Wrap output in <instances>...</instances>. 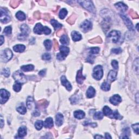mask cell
I'll use <instances>...</instances> for the list:
<instances>
[{
	"label": "cell",
	"mask_w": 139,
	"mask_h": 139,
	"mask_svg": "<svg viewBox=\"0 0 139 139\" xmlns=\"http://www.w3.org/2000/svg\"><path fill=\"white\" fill-rule=\"evenodd\" d=\"M34 66L33 65H24L21 67V69L24 72L32 71L34 70Z\"/></svg>",
	"instance_id": "27"
},
{
	"label": "cell",
	"mask_w": 139,
	"mask_h": 139,
	"mask_svg": "<svg viewBox=\"0 0 139 139\" xmlns=\"http://www.w3.org/2000/svg\"><path fill=\"white\" fill-rule=\"evenodd\" d=\"M115 7L122 12H125L128 9V6L123 2H118L115 4Z\"/></svg>",
	"instance_id": "16"
},
{
	"label": "cell",
	"mask_w": 139,
	"mask_h": 139,
	"mask_svg": "<svg viewBox=\"0 0 139 139\" xmlns=\"http://www.w3.org/2000/svg\"><path fill=\"white\" fill-rule=\"evenodd\" d=\"M46 71V69L43 70H41V71H40L39 72V74L40 75H41V76L43 77V76H44V75H45Z\"/></svg>",
	"instance_id": "57"
},
{
	"label": "cell",
	"mask_w": 139,
	"mask_h": 139,
	"mask_svg": "<svg viewBox=\"0 0 139 139\" xmlns=\"http://www.w3.org/2000/svg\"><path fill=\"white\" fill-rule=\"evenodd\" d=\"M78 3L83 7L92 13H95L96 10L93 2L91 1H78Z\"/></svg>",
	"instance_id": "2"
},
{
	"label": "cell",
	"mask_w": 139,
	"mask_h": 139,
	"mask_svg": "<svg viewBox=\"0 0 139 139\" xmlns=\"http://www.w3.org/2000/svg\"><path fill=\"white\" fill-rule=\"evenodd\" d=\"M3 126H4V122H3V119L1 118V128H3Z\"/></svg>",
	"instance_id": "62"
},
{
	"label": "cell",
	"mask_w": 139,
	"mask_h": 139,
	"mask_svg": "<svg viewBox=\"0 0 139 139\" xmlns=\"http://www.w3.org/2000/svg\"><path fill=\"white\" fill-rule=\"evenodd\" d=\"M44 126L46 128H51L53 126V121L51 117H48L44 122Z\"/></svg>",
	"instance_id": "19"
},
{
	"label": "cell",
	"mask_w": 139,
	"mask_h": 139,
	"mask_svg": "<svg viewBox=\"0 0 139 139\" xmlns=\"http://www.w3.org/2000/svg\"><path fill=\"white\" fill-rule=\"evenodd\" d=\"M100 49L98 47H92L90 49V52L91 54H96L98 53Z\"/></svg>",
	"instance_id": "42"
},
{
	"label": "cell",
	"mask_w": 139,
	"mask_h": 139,
	"mask_svg": "<svg viewBox=\"0 0 139 139\" xmlns=\"http://www.w3.org/2000/svg\"><path fill=\"white\" fill-rule=\"evenodd\" d=\"M94 138L95 139H100V138L103 139V137L102 136H101V135H99L97 134V135H96V136H95Z\"/></svg>",
	"instance_id": "60"
},
{
	"label": "cell",
	"mask_w": 139,
	"mask_h": 139,
	"mask_svg": "<svg viewBox=\"0 0 139 139\" xmlns=\"http://www.w3.org/2000/svg\"><path fill=\"white\" fill-rule=\"evenodd\" d=\"M70 100H71V101H73H73H72L71 102V103L72 104H75L76 103H77L78 102V100H79V98H78V97H75V96H72V97L70 98Z\"/></svg>",
	"instance_id": "53"
},
{
	"label": "cell",
	"mask_w": 139,
	"mask_h": 139,
	"mask_svg": "<svg viewBox=\"0 0 139 139\" xmlns=\"http://www.w3.org/2000/svg\"><path fill=\"white\" fill-rule=\"evenodd\" d=\"M12 27L11 26H8V27H6L4 29V32L3 33H5V34L9 35L10 34L12 33Z\"/></svg>",
	"instance_id": "47"
},
{
	"label": "cell",
	"mask_w": 139,
	"mask_h": 139,
	"mask_svg": "<svg viewBox=\"0 0 139 139\" xmlns=\"http://www.w3.org/2000/svg\"><path fill=\"white\" fill-rule=\"evenodd\" d=\"M122 52V49H121L120 47H118V48H112L111 50V52L112 53H114V54H119L121 53V52Z\"/></svg>",
	"instance_id": "44"
},
{
	"label": "cell",
	"mask_w": 139,
	"mask_h": 139,
	"mask_svg": "<svg viewBox=\"0 0 139 139\" xmlns=\"http://www.w3.org/2000/svg\"><path fill=\"white\" fill-rule=\"evenodd\" d=\"M75 19H76V16L73 14L72 15H71V16L69 17L68 19H67V22L69 23L70 24H72L75 23Z\"/></svg>",
	"instance_id": "39"
},
{
	"label": "cell",
	"mask_w": 139,
	"mask_h": 139,
	"mask_svg": "<svg viewBox=\"0 0 139 139\" xmlns=\"http://www.w3.org/2000/svg\"><path fill=\"white\" fill-rule=\"evenodd\" d=\"M13 54L12 51L9 48H7L6 50L2 51L1 54V59L3 62H7L10 60L13 57Z\"/></svg>",
	"instance_id": "8"
},
{
	"label": "cell",
	"mask_w": 139,
	"mask_h": 139,
	"mask_svg": "<svg viewBox=\"0 0 139 139\" xmlns=\"http://www.w3.org/2000/svg\"><path fill=\"white\" fill-rule=\"evenodd\" d=\"M85 77L83 76L82 74V70L81 69L77 72V77H76V80L78 83L79 84H82L83 81L85 80Z\"/></svg>",
	"instance_id": "17"
},
{
	"label": "cell",
	"mask_w": 139,
	"mask_h": 139,
	"mask_svg": "<svg viewBox=\"0 0 139 139\" xmlns=\"http://www.w3.org/2000/svg\"><path fill=\"white\" fill-rule=\"evenodd\" d=\"M13 78L15 80L16 82L20 83L21 84H24L27 82V78L25 75L20 71H16L13 75Z\"/></svg>",
	"instance_id": "7"
},
{
	"label": "cell",
	"mask_w": 139,
	"mask_h": 139,
	"mask_svg": "<svg viewBox=\"0 0 139 139\" xmlns=\"http://www.w3.org/2000/svg\"><path fill=\"white\" fill-rule=\"evenodd\" d=\"M117 76V72L116 71H110L109 73L108 74V79L109 80L110 82H114L116 80Z\"/></svg>",
	"instance_id": "24"
},
{
	"label": "cell",
	"mask_w": 139,
	"mask_h": 139,
	"mask_svg": "<svg viewBox=\"0 0 139 139\" xmlns=\"http://www.w3.org/2000/svg\"><path fill=\"white\" fill-rule=\"evenodd\" d=\"M103 75V71L102 67L101 65H97L95 67L93 70V77L96 80L101 79Z\"/></svg>",
	"instance_id": "5"
},
{
	"label": "cell",
	"mask_w": 139,
	"mask_h": 139,
	"mask_svg": "<svg viewBox=\"0 0 139 139\" xmlns=\"http://www.w3.org/2000/svg\"><path fill=\"white\" fill-rule=\"evenodd\" d=\"M121 33L117 31H112L107 35V37L108 38H111L114 43H117L120 38Z\"/></svg>",
	"instance_id": "9"
},
{
	"label": "cell",
	"mask_w": 139,
	"mask_h": 139,
	"mask_svg": "<svg viewBox=\"0 0 139 139\" xmlns=\"http://www.w3.org/2000/svg\"><path fill=\"white\" fill-rule=\"evenodd\" d=\"M103 114L105 116H109L112 119V113H113V112H112V110L110 109L109 107H108V106H105L103 108Z\"/></svg>",
	"instance_id": "23"
},
{
	"label": "cell",
	"mask_w": 139,
	"mask_h": 139,
	"mask_svg": "<svg viewBox=\"0 0 139 139\" xmlns=\"http://www.w3.org/2000/svg\"><path fill=\"white\" fill-rule=\"evenodd\" d=\"M74 116L77 119H82L85 117V113L82 110H77L74 112Z\"/></svg>",
	"instance_id": "25"
},
{
	"label": "cell",
	"mask_w": 139,
	"mask_h": 139,
	"mask_svg": "<svg viewBox=\"0 0 139 139\" xmlns=\"http://www.w3.org/2000/svg\"><path fill=\"white\" fill-rule=\"evenodd\" d=\"M1 73L4 75V77H8L10 75V70L9 68H4L2 70Z\"/></svg>",
	"instance_id": "45"
},
{
	"label": "cell",
	"mask_w": 139,
	"mask_h": 139,
	"mask_svg": "<svg viewBox=\"0 0 139 139\" xmlns=\"http://www.w3.org/2000/svg\"><path fill=\"white\" fill-rule=\"evenodd\" d=\"M34 32L36 34L39 35L41 34L42 33H44L46 35H48L51 33V30L46 26L44 27L40 23H38L34 28Z\"/></svg>",
	"instance_id": "1"
},
{
	"label": "cell",
	"mask_w": 139,
	"mask_h": 139,
	"mask_svg": "<svg viewBox=\"0 0 139 139\" xmlns=\"http://www.w3.org/2000/svg\"><path fill=\"white\" fill-rule=\"evenodd\" d=\"M101 89L103 90V91H108L110 90V84L108 83L107 82H104L101 85Z\"/></svg>",
	"instance_id": "35"
},
{
	"label": "cell",
	"mask_w": 139,
	"mask_h": 139,
	"mask_svg": "<svg viewBox=\"0 0 139 139\" xmlns=\"http://www.w3.org/2000/svg\"><path fill=\"white\" fill-rule=\"evenodd\" d=\"M67 14H68V11H67V10L65 8H63L62 9H61L60 12L59 16L60 19H64L65 17L67 15Z\"/></svg>",
	"instance_id": "34"
},
{
	"label": "cell",
	"mask_w": 139,
	"mask_h": 139,
	"mask_svg": "<svg viewBox=\"0 0 139 139\" xmlns=\"http://www.w3.org/2000/svg\"><path fill=\"white\" fill-rule=\"evenodd\" d=\"M44 125V123L41 120H38L35 123V127L38 131H40L42 129Z\"/></svg>",
	"instance_id": "33"
},
{
	"label": "cell",
	"mask_w": 139,
	"mask_h": 139,
	"mask_svg": "<svg viewBox=\"0 0 139 139\" xmlns=\"http://www.w3.org/2000/svg\"><path fill=\"white\" fill-rule=\"evenodd\" d=\"M61 84H62L66 88V89L68 90V91H70L71 90H72L71 84H70V83L68 82V80H67L65 76L63 75V76L61 77Z\"/></svg>",
	"instance_id": "15"
},
{
	"label": "cell",
	"mask_w": 139,
	"mask_h": 139,
	"mask_svg": "<svg viewBox=\"0 0 139 139\" xmlns=\"http://www.w3.org/2000/svg\"><path fill=\"white\" fill-rule=\"evenodd\" d=\"M26 105H27V108L29 110H35L36 109V105L35 104L34 99L32 97L29 96L27 98V102H26Z\"/></svg>",
	"instance_id": "13"
},
{
	"label": "cell",
	"mask_w": 139,
	"mask_h": 139,
	"mask_svg": "<svg viewBox=\"0 0 139 139\" xmlns=\"http://www.w3.org/2000/svg\"><path fill=\"white\" fill-rule=\"evenodd\" d=\"M16 110L19 112V113L22 114V115H24V114L26 113V112H27V110H26V107L24 106L23 104L21 105H20V107H19L18 108H17Z\"/></svg>",
	"instance_id": "32"
},
{
	"label": "cell",
	"mask_w": 139,
	"mask_h": 139,
	"mask_svg": "<svg viewBox=\"0 0 139 139\" xmlns=\"http://www.w3.org/2000/svg\"><path fill=\"white\" fill-rule=\"evenodd\" d=\"M0 20L2 23L4 24H7L11 20L9 15L8 14V10L6 9H4L2 8H1L0 9Z\"/></svg>",
	"instance_id": "6"
},
{
	"label": "cell",
	"mask_w": 139,
	"mask_h": 139,
	"mask_svg": "<svg viewBox=\"0 0 139 139\" xmlns=\"http://www.w3.org/2000/svg\"><path fill=\"white\" fill-rule=\"evenodd\" d=\"M113 118L116 119H122V117L119 115L117 110H115V111L113 112V113H112V119H113Z\"/></svg>",
	"instance_id": "40"
},
{
	"label": "cell",
	"mask_w": 139,
	"mask_h": 139,
	"mask_svg": "<svg viewBox=\"0 0 139 139\" xmlns=\"http://www.w3.org/2000/svg\"><path fill=\"white\" fill-rule=\"evenodd\" d=\"M65 32V29H60L57 32V35L58 36H62L63 35H64V33Z\"/></svg>",
	"instance_id": "54"
},
{
	"label": "cell",
	"mask_w": 139,
	"mask_h": 139,
	"mask_svg": "<svg viewBox=\"0 0 139 139\" xmlns=\"http://www.w3.org/2000/svg\"><path fill=\"white\" fill-rule=\"evenodd\" d=\"M110 103L114 105H117L122 102V98L119 95H115L110 98Z\"/></svg>",
	"instance_id": "14"
},
{
	"label": "cell",
	"mask_w": 139,
	"mask_h": 139,
	"mask_svg": "<svg viewBox=\"0 0 139 139\" xmlns=\"http://www.w3.org/2000/svg\"><path fill=\"white\" fill-rule=\"evenodd\" d=\"M51 58V55L49 53H45L42 56V58L43 60H50Z\"/></svg>",
	"instance_id": "50"
},
{
	"label": "cell",
	"mask_w": 139,
	"mask_h": 139,
	"mask_svg": "<svg viewBox=\"0 0 139 139\" xmlns=\"http://www.w3.org/2000/svg\"><path fill=\"white\" fill-rule=\"evenodd\" d=\"M119 15H120L121 18L123 19V20L125 24H126L128 28L129 29L130 31H134V26H133V24H132L131 21L129 20V19L128 18V17H127L126 15H124L123 14H120Z\"/></svg>",
	"instance_id": "12"
},
{
	"label": "cell",
	"mask_w": 139,
	"mask_h": 139,
	"mask_svg": "<svg viewBox=\"0 0 139 139\" xmlns=\"http://www.w3.org/2000/svg\"><path fill=\"white\" fill-rule=\"evenodd\" d=\"M25 46L23 45H17L13 47V50L16 52L21 53L23 52L25 50Z\"/></svg>",
	"instance_id": "26"
},
{
	"label": "cell",
	"mask_w": 139,
	"mask_h": 139,
	"mask_svg": "<svg viewBox=\"0 0 139 139\" xmlns=\"http://www.w3.org/2000/svg\"><path fill=\"white\" fill-rule=\"evenodd\" d=\"M89 42L91 44H101L102 43V40L99 36H97L96 38L90 40Z\"/></svg>",
	"instance_id": "36"
},
{
	"label": "cell",
	"mask_w": 139,
	"mask_h": 139,
	"mask_svg": "<svg viewBox=\"0 0 139 139\" xmlns=\"http://www.w3.org/2000/svg\"><path fill=\"white\" fill-rule=\"evenodd\" d=\"M64 117L61 113H58L56 115V123L57 126L60 127L63 123Z\"/></svg>",
	"instance_id": "18"
},
{
	"label": "cell",
	"mask_w": 139,
	"mask_h": 139,
	"mask_svg": "<svg viewBox=\"0 0 139 139\" xmlns=\"http://www.w3.org/2000/svg\"><path fill=\"white\" fill-rule=\"evenodd\" d=\"M72 38L74 41H79L82 39V36L79 33L77 32L76 31H73L71 33Z\"/></svg>",
	"instance_id": "21"
},
{
	"label": "cell",
	"mask_w": 139,
	"mask_h": 139,
	"mask_svg": "<svg viewBox=\"0 0 139 139\" xmlns=\"http://www.w3.org/2000/svg\"><path fill=\"white\" fill-rule=\"evenodd\" d=\"M51 24L53 26V27L56 30L59 28H61L63 26L62 24L59 23L57 21L54 20V19H53V20L51 21Z\"/></svg>",
	"instance_id": "28"
},
{
	"label": "cell",
	"mask_w": 139,
	"mask_h": 139,
	"mask_svg": "<svg viewBox=\"0 0 139 139\" xmlns=\"http://www.w3.org/2000/svg\"><path fill=\"white\" fill-rule=\"evenodd\" d=\"M119 65V63H118L117 61L115 60H113L111 61V65L115 70L118 69V68H119V65Z\"/></svg>",
	"instance_id": "48"
},
{
	"label": "cell",
	"mask_w": 139,
	"mask_h": 139,
	"mask_svg": "<svg viewBox=\"0 0 139 139\" xmlns=\"http://www.w3.org/2000/svg\"><path fill=\"white\" fill-rule=\"evenodd\" d=\"M21 84L20 83L16 82V83L13 85V90L15 92H19L21 89Z\"/></svg>",
	"instance_id": "38"
},
{
	"label": "cell",
	"mask_w": 139,
	"mask_h": 139,
	"mask_svg": "<svg viewBox=\"0 0 139 139\" xmlns=\"http://www.w3.org/2000/svg\"><path fill=\"white\" fill-rule=\"evenodd\" d=\"M60 53L57 54V58L59 60H63L65 59L66 56L69 53L70 49L68 47L65 46H61L60 47Z\"/></svg>",
	"instance_id": "4"
},
{
	"label": "cell",
	"mask_w": 139,
	"mask_h": 139,
	"mask_svg": "<svg viewBox=\"0 0 139 139\" xmlns=\"http://www.w3.org/2000/svg\"><path fill=\"white\" fill-rule=\"evenodd\" d=\"M129 15H131V16L133 19H138L139 17V15H138V14L134 12V10L133 9H131L130 10Z\"/></svg>",
	"instance_id": "46"
},
{
	"label": "cell",
	"mask_w": 139,
	"mask_h": 139,
	"mask_svg": "<svg viewBox=\"0 0 139 139\" xmlns=\"http://www.w3.org/2000/svg\"><path fill=\"white\" fill-rule=\"evenodd\" d=\"M21 31L22 33L19 34L18 36V39L19 40H24L28 36L30 33V29L28 26L26 25V24H24L21 25L20 27Z\"/></svg>",
	"instance_id": "3"
},
{
	"label": "cell",
	"mask_w": 139,
	"mask_h": 139,
	"mask_svg": "<svg viewBox=\"0 0 139 139\" xmlns=\"http://www.w3.org/2000/svg\"><path fill=\"white\" fill-rule=\"evenodd\" d=\"M20 2V1H17V0H16V1H11L10 3V5L12 8H15L19 6Z\"/></svg>",
	"instance_id": "41"
},
{
	"label": "cell",
	"mask_w": 139,
	"mask_h": 139,
	"mask_svg": "<svg viewBox=\"0 0 139 139\" xmlns=\"http://www.w3.org/2000/svg\"><path fill=\"white\" fill-rule=\"evenodd\" d=\"M80 28L84 32H87L92 29V24L90 21L86 20L80 24Z\"/></svg>",
	"instance_id": "11"
},
{
	"label": "cell",
	"mask_w": 139,
	"mask_h": 139,
	"mask_svg": "<svg viewBox=\"0 0 139 139\" xmlns=\"http://www.w3.org/2000/svg\"><path fill=\"white\" fill-rule=\"evenodd\" d=\"M4 42V37L2 36H1V45H2Z\"/></svg>",
	"instance_id": "61"
},
{
	"label": "cell",
	"mask_w": 139,
	"mask_h": 139,
	"mask_svg": "<svg viewBox=\"0 0 139 139\" xmlns=\"http://www.w3.org/2000/svg\"><path fill=\"white\" fill-rule=\"evenodd\" d=\"M33 115L34 116H38L40 115L39 112H38V111H35L33 113Z\"/></svg>",
	"instance_id": "58"
},
{
	"label": "cell",
	"mask_w": 139,
	"mask_h": 139,
	"mask_svg": "<svg viewBox=\"0 0 139 139\" xmlns=\"http://www.w3.org/2000/svg\"><path fill=\"white\" fill-rule=\"evenodd\" d=\"M103 118V114L101 112L98 111L95 112L94 115V119H102Z\"/></svg>",
	"instance_id": "37"
},
{
	"label": "cell",
	"mask_w": 139,
	"mask_h": 139,
	"mask_svg": "<svg viewBox=\"0 0 139 139\" xmlns=\"http://www.w3.org/2000/svg\"><path fill=\"white\" fill-rule=\"evenodd\" d=\"M130 134H131V131H130L129 128H127L126 129H124L123 130V135H124V136L122 137V138H129L127 135H129Z\"/></svg>",
	"instance_id": "43"
},
{
	"label": "cell",
	"mask_w": 139,
	"mask_h": 139,
	"mask_svg": "<svg viewBox=\"0 0 139 139\" xmlns=\"http://www.w3.org/2000/svg\"><path fill=\"white\" fill-rule=\"evenodd\" d=\"M95 90L94 89V88L92 87H90L89 89H87V97L89 98H91L94 97V96L95 95Z\"/></svg>",
	"instance_id": "22"
},
{
	"label": "cell",
	"mask_w": 139,
	"mask_h": 139,
	"mask_svg": "<svg viewBox=\"0 0 139 139\" xmlns=\"http://www.w3.org/2000/svg\"><path fill=\"white\" fill-rule=\"evenodd\" d=\"M16 17L18 20L20 21H24L26 19V15L24 12L19 11L16 14Z\"/></svg>",
	"instance_id": "30"
},
{
	"label": "cell",
	"mask_w": 139,
	"mask_h": 139,
	"mask_svg": "<svg viewBox=\"0 0 139 139\" xmlns=\"http://www.w3.org/2000/svg\"><path fill=\"white\" fill-rule=\"evenodd\" d=\"M39 105H41V106H42L43 107H46L47 105H48V102H47L45 99L41 100V101L39 102Z\"/></svg>",
	"instance_id": "51"
},
{
	"label": "cell",
	"mask_w": 139,
	"mask_h": 139,
	"mask_svg": "<svg viewBox=\"0 0 139 139\" xmlns=\"http://www.w3.org/2000/svg\"><path fill=\"white\" fill-rule=\"evenodd\" d=\"M138 25H139V24H137L136 26V27L137 28V30H138V31H139V28H138Z\"/></svg>",
	"instance_id": "63"
},
{
	"label": "cell",
	"mask_w": 139,
	"mask_h": 139,
	"mask_svg": "<svg viewBox=\"0 0 139 139\" xmlns=\"http://www.w3.org/2000/svg\"><path fill=\"white\" fill-rule=\"evenodd\" d=\"M10 97V93L5 89L0 90V103L1 104H4L8 101Z\"/></svg>",
	"instance_id": "10"
},
{
	"label": "cell",
	"mask_w": 139,
	"mask_h": 139,
	"mask_svg": "<svg viewBox=\"0 0 139 139\" xmlns=\"http://www.w3.org/2000/svg\"><path fill=\"white\" fill-rule=\"evenodd\" d=\"M94 56H89V57H88L87 59V61L91 63V64H93V63H94Z\"/></svg>",
	"instance_id": "52"
},
{
	"label": "cell",
	"mask_w": 139,
	"mask_h": 139,
	"mask_svg": "<svg viewBox=\"0 0 139 139\" xmlns=\"http://www.w3.org/2000/svg\"><path fill=\"white\" fill-rule=\"evenodd\" d=\"M105 139H111V136H110V135L109 133H105Z\"/></svg>",
	"instance_id": "59"
},
{
	"label": "cell",
	"mask_w": 139,
	"mask_h": 139,
	"mask_svg": "<svg viewBox=\"0 0 139 139\" xmlns=\"http://www.w3.org/2000/svg\"><path fill=\"white\" fill-rule=\"evenodd\" d=\"M53 43H54V50H57L58 49V47H59L58 43L56 39H54V40H53Z\"/></svg>",
	"instance_id": "56"
},
{
	"label": "cell",
	"mask_w": 139,
	"mask_h": 139,
	"mask_svg": "<svg viewBox=\"0 0 139 139\" xmlns=\"http://www.w3.org/2000/svg\"><path fill=\"white\" fill-rule=\"evenodd\" d=\"M26 134H27V128L24 126L21 127L18 131V138H24Z\"/></svg>",
	"instance_id": "20"
},
{
	"label": "cell",
	"mask_w": 139,
	"mask_h": 139,
	"mask_svg": "<svg viewBox=\"0 0 139 139\" xmlns=\"http://www.w3.org/2000/svg\"><path fill=\"white\" fill-rule=\"evenodd\" d=\"M132 128L134 131V132L136 134H139V123H136L135 124H133L132 125Z\"/></svg>",
	"instance_id": "49"
},
{
	"label": "cell",
	"mask_w": 139,
	"mask_h": 139,
	"mask_svg": "<svg viewBox=\"0 0 139 139\" xmlns=\"http://www.w3.org/2000/svg\"><path fill=\"white\" fill-rule=\"evenodd\" d=\"M34 16L35 17V18L38 19V20L40 19V17H41V14H40V12L38 11L35 12L34 14Z\"/></svg>",
	"instance_id": "55"
},
{
	"label": "cell",
	"mask_w": 139,
	"mask_h": 139,
	"mask_svg": "<svg viewBox=\"0 0 139 139\" xmlns=\"http://www.w3.org/2000/svg\"><path fill=\"white\" fill-rule=\"evenodd\" d=\"M44 45L46 47V49L47 50L50 51L51 49L52 48V42L51 40L47 39L45 41H44Z\"/></svg>",
	"instance_id": "31"
},
{
	"label": "cell",
	"mask_w": 139,
	"mask_h": 139,
	"mask_svg": "<svg viewBox=\"0 0 139 139\" xmlns=\"http://www.w3.org/2000/svg\"><path fill=\"white\" fill-rule=\"evenodd\" d=\"M60 43L63 45H68L69 44V40H68V36L67 35L64 34L61 36L60 40Z\"/></svg>",
	"instance_id": "29"
}]
</instances>
